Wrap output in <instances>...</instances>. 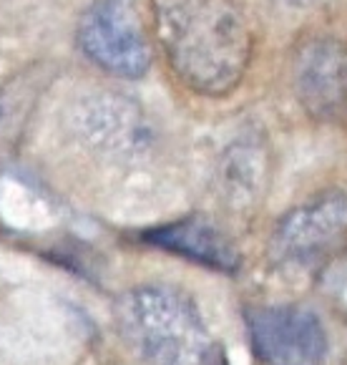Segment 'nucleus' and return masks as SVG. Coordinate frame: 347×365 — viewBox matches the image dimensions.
<instances>
[{
  "instance_id": "f257e3e1",
  "label": "nucleus",
  "mask_w": 347,
  "mask_h": 365,
  "mask_svg": "<svg viewBox=\"0 0 347 365\" xmlns=\"http://www.w3.org/2000/svg\"><path fill=\"white\" fill-rule=\"evenodd\" d=\"M151 13L166 63L189 91L222 98L244 81L252 33L234 0H151Z\"/></svg>"
},
{
  "instance_id": "f03ea898",
  "label": "nucleus",
  "mask_w": 347,
  "mask_h": 365,
  "mask_svg": "<svg viewBox=\"0 0 347 365\" xmlns=\"http://www.w3.org/2000/svg\"><path fill=\"white\" fill-rule=\"evenodd\" d=\"M123 340L146 365H217L219 345L192 295L171 285H139L116 302Z\"/></svg>"
},
{
  "instance_id": "7ed1b4c3",
  "label": "nucleus",
  "mask_w": 347,
  "mask_h": 365,
  "mask_svg": "<svg viewBox=\"0 0 347 365\" xmlns=\"http://www.w3.org/2000/svg\"><path fill=\"white\" fill-rule=\"evenodd\" d=\"M76 43L91 63L118 78H141L154 61L136 0L88 3L76 23Z\"/></svg>"
},
{
  "instance_id": "20e7f679",
  "label": "nucleus",
  "mask_w": 347,
  "mask_h": 365,
  "mask_svg": "<svg viewBox=\"0 0 347 365\" xmlns=\"http://www.w3.org/2000/svg\"><path fill=\"white\" fill-rule=\"evenodd\" d=\"M347 240V192L330 189L279 217L269 237V259L279 269L307 272Z\"/></svg>"
},
{
  "instance_id": "39448f33",
  "label": "nucleus",
  "mask_w": 347,
  "mask_h": 365,
  "mask_svg": "<svg viewBox=\"0 0 347 365\" xmlns=\"http://www.w3.org/2000/svg\"><path fill=\"white\" fill-rule=\"evenodd\" d=\"M73 131L86 149L113 161H134L154 146L149 113L134 98L113 91L86 96L73 111Z\"/></svg>"
},
{
  "instance_id": "423d86ee",
  "label": "nucleus",
  "mask_w": 347,
  "mask_h": 365,
  "mask_svg": "<svg viewBox=\"0 0 347 365\" xmlns=\"http://www.w3.org/2000/svg\"><path fill=\"white\" fill-rule=\"evenodd\" d=\"M247 333L264 365H320L330 345L322 320L302 305L252 307Z\"/></svg>"
},
{
  "instance_id": "0eeeda50",
  "label": "nucleus",
  "mask_w": 347,
  "mask_h": 365,
  "mask_svg": "<svg viewBox=\"0 0 347 365\" xmlns=\"http://www.w3.org/2000/svg\"><path fill=\"white\" fill-rule=\"evenodd\" d=\"M297 101L312 118H332L347 106V46L335 36H310L292 56Z\"/></svg>"
},
{
  "instance_id": "6e6552de",
  "label": "nucleus",
  "mask_w": 347,
  "mask_h": 365,
  "mask_svg": "<svg viewBox=\"0 0 347 365\" xmlns=\"http://www.w3.org/2000/svg\"><path fill=\"white\" fill-rule=\"evenodd\" d=\"M144 242L224 274H234L242 267V252L234 240L217 222L199 215L154 227L144 232Z\"/></svg>"
},
{
  "instance_id": "1a4fd4ad",
  "label": "nucleus",
  "mask_w": 347,
  "mask_h": 365,
  "mask_svg": "<svg viewBox=\"0 0 347 365\" xmlns=\"http://www.w3.org/2000/svg\"><path fill=\"white\" fill-rule=\"evenodd\" d=\"M217 192L232 212H252L264 197L269 179V149L262 134L244 131L229 141L217 161Z\"/></svg>"
},
{
  "instance_id": "9d476101",
  "label": "nucleus",
  "mask_w": 347,
  "mask_h": 365,
  "mask_svg": "<svg viewBox=\"0 0 347 365\" xmlns=\"http://www.w3.org/2000/svg\"><path fill=\"white\" fill-rule=\"evenodd\" d=\"M274 3H279L284 8H312L317 3H322V0H274Z\"/></svg>"
}]
</instances>
